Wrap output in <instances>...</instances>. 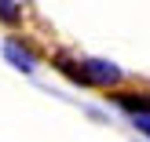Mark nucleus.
Returning <instances> with one entry per match:
<instances>
[{
  "mask_svg": "<svg viewBox=\"0 0 150 142\" xmlns=\"http://www.w3.org/2000/svg\"><path fill=\"white\" fill-rule=\"evenodd\" d=\"M81 66V84H95V87H114L121 84V69L114 62H103V58H84Z\"/></svg>",
  "mask_w": 150,
  "mask_h": 142,
  "instance_id": "1",
  "label": "nucleus"
},
{
  "mask_svg": "<svg viewBox=\"0 0 150 142\" xmlns=\"http://www.w3.org/2000/svg\"><path fill=\"white\" fill-rule=\"evenodd\" d=\"M4 55H7V62H11L15 69H22V73H33V69H37L33 51H29V48H22L18 40H7V44H4Z\"/></svg>",
  "mask_w": 150,
  "mask_h": 142,
  "instance_id": "2",
  "label": "nucleus"
},
{
  "mask_svg": "<svg viewBox=\"0 0 150 142\" xmlns=\"http://www.w3.org/2000/svg\"><path fill=\"white\" fill-rule=\"evenodd\" d=\"M18 18H22V7H18V0H0V22L15 26Z\"/></svg>",
  "mask_w": 150,
  "mask_h": 142,
  "instance_id": "3",
  "label": "nucleus"
},
{
  "mask_svg": "<svg viewBox=\"0 0 150 142\" xmlns=\"http://www.w3.org/2000/svg\"><path fill=\"white\" fill-rule=\"evenodd\" d=\"M132 124H136L139 131H146V135H150V113H146V117H132Z\"/></svg>",
  "mask_w": 150,
  "mask_h": 142,
  "instance_id": "4",
  "label": "nucleus"
}]
</instances>
